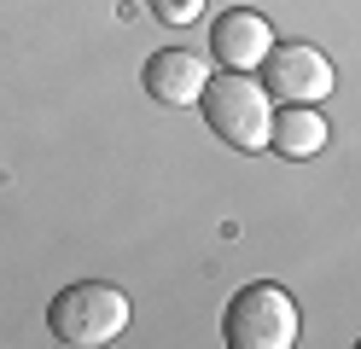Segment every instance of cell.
<instances>
[{"mask_svg": "<svg viewBox=\"0 0 361 349\" xmlns=\"http://www.w3.org/2000/svg\"><path fill=\"white\" fill-rule=\"evenodd\" d=\"M198 111H204V123L216 128V140H228L233 152H268L274 105H268V87L251 70H221V76H210Z\"/></svg>", "mask_w": 361, "mask_h": 349, "instance_id": "6da1fadb", "label": "cell"}, {"mask_svg": "<svg viewBox=\"0 0 361 349\" xmlns=\"http://www.w3.org/2000/svg\"><path fill=\"white\" fill-rule=\"evenodd\" d=\"M128 297L117 286H105V279H76V286H64L53 297V309H47V332L59 343H76V349H94V343H111V338H123V326H128Z\"/></svg>", "mask_w": 361, "mask_h": 349, "instance_id": "7a4b0ae2", "label": "cell"}, {"mask_svg": "<svg viewBox=\"0 0 361 349\" xmlns=\"http://www.w3.org/2000/svg\"><path fill=\"white\" fill-rule=\"evenodd\" d=\"M221 338L233 349H291L298 343V302L286 286L257 279V286L233 291L228 314H221Z\"/></svg>", "mask_w": 361, "mask_h": 349, "instance_id": "3957f363", "label": "cell"}, {"mask_svg": "<svg viewBox=\"0 0 361 349\" xmlns=\"http://www.w3.org/2000/svg\"><path fill=\"white\" fill-rule=\"evenodd\" d=\"M262 82H268V93L286 99V105H321L338 76H332V59L321 53V47L286 41V47H274V53L262 59Z\"/></svg>", "mask_w": 361, "mask_h": 349, "instance_id": "277c9868", "label": "cell"}, {"mask_svg": "<svg viewBox=\"0 0 361 349\" xmlns=\"http://www.w3.org/2000/svg\"><path fill=\"white\" fill-rule=\"evenodd\" d=\"M140 82H146V93L157 105H198L204 87H210V64L198 53H187V47H164V53L146 59Z\"/></svg>", "mask_w": 361, "mask_h": 349, "instance_id": "5b68a950", "label": "cell"}, {"mask_svg": "<svg viewBox=\"0 0 361 349\" xmlns=\"http://www.w3.org/2000/svg\"><path fill=\"white\" fill-rule=\"evenodd\" d=\"M210 53L221 59V70H257L268 53H274V30H268V18L251 12V6H233L216 18L210 30Z\"/></svg>", "mask_w": 361, "mask_h": 349, "instance_id": "8992f818", "label": "cell"}, {"mask_svg": "<svg viewBox=\"0 0 361 349\" xmlns=\"http://www.w3.org/2000/svg\"><path fill=\"white\" fill-rule=\"evenodd\" d=\"M268 146H274L280 157H291V163L321 157V152H326V116L314 111V105H286V111H274Z\"/></svg>", "mask_w": 361, "mask_h": 349, "instance_id": "52a82bcc", "label": "cell"}, {"mask_svg": "<svg viewBox=\"0 0 361 349\" xmlns=\"http://www.w3.org/2000/svg\"><path fill=\"white\" fill-rule=\"evenodd\" d=\"M146 6H152L157 23H169V30H187V23L204 12V0H146Z\"/></svg>", "mask_w": 361, "mask_h": 349, "instance_id": "ba28073f", "label": "cell"}]
</instances>
